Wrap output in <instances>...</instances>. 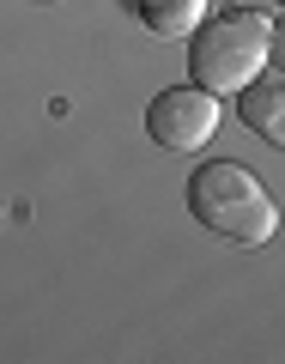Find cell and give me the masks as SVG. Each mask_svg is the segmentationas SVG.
<instances>
[{"mask_svg":"<svg viewBox=\"0 0 285 364\" xmlns=\"http://www.w3.org/2000/svg\"><path fill=\"white\" fill-rule=\"evenodd\" d=\"M188 213H195L213 237H225V243H237V249H261L279 231V207H273V195L261 188V176L243 170V164H231V158H213V164H200L195 176H188Z\"/></svg>","mask_w":285,"mask_h":364,"instance_id":"obj_1","label":"cell"},{"mask_svg":"<svg viewBox=\"0 0 285 364\" xmlns=\"http://www.w3.org/2000/svg\"><path fill=\"white\" fill-rule=\"evenodd\" d=\"M261 61H267V18L261 13H219L188 43V67L213 97H237L243 85H255Z\"/></svg>","mask_w":285,"mask_h":364,"instance_id":"obj_2","label":"cell"},{"mask_svg":"<svg viewBox=\"0 0 285 364\" xmlns=\"http://www.w3.org/2000/svg\"><path fill=\"white\" fill-rule=\"evenodd\" d=\"M213 128H219V97L207 85H170L146 109V134L164 152H200L213 140Z\"/></svg>","mask_w":285,"mask_h":364,"instance_id":"obj_3","label":"cell"},{"mask_svg":"<svg viewBox=\"0 0 285 364\" xmlns=\"http://www.w3.org/2000/svg\"><path fill=\"white\" fill-rule=\"evenodd\" d=\"M237 116H243L267 146H285V79L243 85V91H237Z\"/></svg>","mask_w":285,"mask_h":364,"instance_id":"obj_4","label":"cell"},{"mask_svg":"<svg viewBox=\"0 0 285 364\" xmlns=\"http://www.w3.org/2000/svg\"><path fill=\"white\" fill-rule=\"evenodd\" d=\"M152 37H195L207 25V0H128Z\"/></svg>","mask_w":285,"mask_h":364,"instance_id":"obj_5","label":"cell"},{"mask_svg":"<svg viewBox=\"0 0 285 364\" xmlns=\"http://www.w3.org/2000/svg\"><path fill=\"white\" fill-rule=\"evenodd\" d=\"M267 61H273V67L285 73V18H279L273 31H267Z\"/></svg>","mask_w":285,"mask_h":364,"instance_id":"obj_6","label":"cell"}]
</instances>
